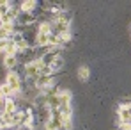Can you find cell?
Masks as SVG:
<instances>
[{"instance_id":"6da1fadb","label":"cell","mask_w":131,"mask_h":130,"mask_svg":"<svg viewBox=\"0 0 131 130\" xmlns=\"http://www.w3.org/2000/svg\"><path fill=\"white\" fill-rule=\"evenodd\" d=\"M5 84L14 91V94H16V96H20V94H21L23 79L16 73V71H9V73H7V77H5Z\"/></svg>"},{"instance_id":"7a4b0ae2","label":"cell","mask_w":131,"mask_h":130,"mask_svg":"<svg viewBox=\"0 0 131 130\" xmlns=\"http://www.w3.org/2000/svg\"><path fill=\"white\" fill-rule=\"evenodd\" d=\"M41 68H43V63L39 59L34 61V63H30V64H25V68H23L25 79H34L37 82V79L41 77Z\"/></svg>"},{"instance_id":"3957f363","label":"cell","mask_w":131,"mask_h":130,"mask_svg":"<svg viewBox=\"0 0 131 130\" xmlns=\"http://www.w3.org/2000/svg\"><path fill=\"white\" fill-rule=\"evenodd\" d=\"M57 79H59V75H41V77L37 79L36 86H37V89H44V87H48V86L59 84Z\"/></svg>"},{"instance_id":"277c9868","label":"cell","mask_w":131,"mask_h":130,"mask_svg":"<svg viewBox=\"0 0 131 130\" xmlns=\"http://www.w3.org/2000/svg\"><path fill=\"white\" fill-rule=\"evenodd\" d=\"M50 68V73L51 75H62L64 73V68H66V61H64V57L62 55H59L51 64L48 66Z\"/></svg>"},{"instance_id":"5b68a950","label":"cell","mask_w":131,"mask_h":130,"mask_svg":"<svg viewBox=\"0 0 131 130\" xmlns=\"http://www.w3.org/2000/svg\"><path fill=\"white\" fill-rule=\"evenodd\" d=\"M50 27H51V34H53V36H60V34H64V32H71V25L62 23V22H53Z\"/></svg>"},{"instance_id":"8992f818","label":"cell","mask_w":131,"mask_h":130,"mask_svg":"<svg viewBox=\"0 0 131 130\" xmlns=\"http://www.w3.org/2000/svg\"><path fill=\"white\" fill-rule=\"evenodd\" d=\"M20 64L18 63V59H16V55H4V61H2V66L5 68V70H9V71H13L16 66Z\"/></svg>"},{"instance_id":"52a82bcc","label":"cell","mask_w":131,"mask_h":130,"mask_svg":"<svg viewBox=\"0 0 131 130\" xmlns=\"http://www.w3.org/2000/svg\"><path fill=\"white\" fill-rule=\"evenodd\" d=\"M119 119H121V123H131V109L126 105H121L119 107Z\"/></svg>"},{"instance_id":"ba28073f","label":"cell","mask_w":131,"mask_h":130,"mask_svg":"<svg viewBox=\"0 0 131 130\" xmlns=\"http://www.w3.org/2000/svg\"><path fill=\"white\" fill-rule=\"evenodd\" d=\"M57 96H59V103H60V105H71V98H73L71 91H67V89H60Z\"/></svg>"},{"instance_id":"9c48e42d","label":"cell","mask_w":131,"mask_h":130,"mask_svg":"<svg viewBox=\"0 0 131 130\" xmlns=\"http://www.w3.org/2000/svg\"><path fill=\"white\" fill-rule=\"evenodd\" d=\"M37 7V0H23L21 2V11L23 13H34V9Z\"/></svg>"},{"instance_id":"30bf717a","label":"cell","mask_w":131,"mask_h":130,"mask_svg":"<svg viewBox=\"0 0 131 130\" xmlns=\"http://www.w3.org/2000/svg\"><path fill=\"white\" fill-rule=\"evenodd\" d=\"M78 79L83 80V82H87L89 79H90V68L87 64H82L78 68Z\"/></svg>"},{"instance_id":"8fae6325","label":"cell","mask_w":131,"mask_h":130,"mask_svg":"<svg viewBox=\"0 0 131 130\" xmlns=\"http://www.w3.org/2000/svg\"><path fill=\"white\" fill-rule=\"evenodd\" d=\"M18 110V103H16V98H5V109L4 112H16Z\"/></svg>"},{"instance_id":"7c38bea8","label":"cell","mask_w":131,"mask_h":130,"mask_svg":"<svg viewBox=\"0 0 131 130\" xmlns=\"http://www.w3.org/2000/svg\"><path fill=\"white\" fill-rule=\"evenodd\" d=\"M71 20H73V14L66 9V11H62V13H59V14H57V20H55V22H62V23L71 25Z\"/></svg>"},{"instance_id":"4fadbf2b","label":"cell","mask_w":131,"mask_h":130,"mask_svg":"<svg viewBox=\"0 0 131 130\" xmlns=\"http://www.w3.org/2000/svg\"><path fill=\"white\" fill-rule=\"evenodd\" d=\"M0 93H2V96H4V98H16L14 91L7 86L5 82H2V84H0Z\"/></svg>"},{"instance_id":"5bb4252c","label":"cell","mask_w":131,"mask_h":130,"mask_svg":"<svg viewBox=\"0 0 131 130\" xmlns=\"http://www.w3.org/2000/svg\"><path fill=\"white\" fill-rule=\"evenodd\" d=\"M59 119H60V128L59 130H71L73 128V119L71 118H67V116H59Z\"/></svg>"},{"instance_id":"9a60e30c","label":"cell","mask_w":131,"mask_h":130,"mask_svg":"<svg viewBox=\"0 0 131 130\" xmlns=\"http://www.w3.org/2000/svg\"><path fill=\"white\" fill-rule=\"evenodd\" d=\"M62 116H67V118H73V109H71V105H59V109H57Z\"/></svg>"},{"instance_id":"2e32d148","label":"cell","mask_w":131,"mask_h":130,"mask_svg":"<svg viewBox=\"0 0 131 130\" xmlns=\"http://www.w3.org/2000/svg\"><path fill=\"white\" fill-rule=\"evenodd\" d=\"M9 9H11V2L9 0H0V16L7 14Z\"/></svg>"}]
</instances>
